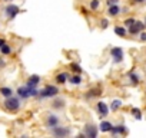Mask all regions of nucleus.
Wrapping results in <instances>:
<instances>
[{"label":"nucleus","mask_w":146,"mask_h":138,"mask_svg":"<svg viewBox=\"0 0 146 138\" xmlns=\"http://www.w3.org/2000/svg\"><path fill=\"white\" fill-rule=\"evenodd\" d=\"M127 32H129V30L126 29V26H116V27H115V33H116L117 36H120V38L126 36Z\"/></svg>","instance_id":"16"},{"label":"nucleus","mask_w":146,"mask_h":138,"mask_svg":"<svg viewBox=\"0 0 146 138\" xmlns=\"http://www.w3.org/2000/svg\"><path fill=\"white\" fill-rule=\"evenodd\" d=\"M5 2H12V0H5Z\"/></svg>","instance_id":"33"},{"label":"nucleus","mask_w":146,"mask_h":138,"mask_svg":"<svg viewBox=\"0 0 146 138\" xmlns=\"http://www.w3.org/2000/svg\"><path fill=\"white\" fill-rule=\"evenodd\" d=\"M112 128H113V125H112L109 121H102L100 125H99V129H100L102 132H110Z\"/></svg>","instance_id":"14"},{"label":"nucleus","mask_w":146,"mask_h":138,"mask_svg":"<svg viewBox=\"0 0 146 138\" xmlns=\"http://www.w3.org/2000/svg\"><path fill=\"white\" fill-rule=\"evenodd\" d=\"M125 132H126V127H125L123 124H119V125L113 127L112 131H110L112 135H120V134H125Z\"/></svg>","instance_id":"11"},{"label":"nucleus","mask_w":146,"mask_h":138,"mask_svg":"<svg viewBox=\"0 0 146 138\" xmlns=\"http://www.w3.org/2000/svg\"><path fill=\"white\" fill-rule=\"evenodd\" d=\"M59 94V88L54 85H46L43 89L39 91V98L44 99V98H54Z\"/></svg>","instance_id":"1"},{"label":"nucleus","mask_w":146,"mask_h":138,"mask_svg":"<svg viewBox=\"0 0 146 138\" xmlns=\"http://www.w3.org/2000/svg\"><path fill=\"white\" fill-rule=\"evenodd\" d=\"M0 50H2L3 55H10V53H12V48H10L9 45H6V43L2 46V49H0Z\"/></svg>","instance_id":"24"},{"label":"nucleus","mask_w":146,"mask_h":138,"mask_svg":"<svg viewBox=\"0 0 146 138\" xmlns=\"http://www.w3.org/2000/svg\"><path fill=\"white\" fill-rule=\"evenodd\" d=\"M145 27H146V23H145V22H139V20H136L130 27H127V30H129L130 35H139L142 30H145Z\"/></svg>","instance_id":"4"},{"label":"nucleus","mask_w":146,"mask_h":138,"mask_svg":"<svg viewBox=\"0 0 146 138\" xmlns=\"http://www.w3.org/2000/svg\"><path fill=\"white\" fill-rule=\"evenodd\" d=\"M143 2H145V0H132V3H137V5L139 3H143Z\"/></svg>","instance_id":"30"},{"label":"nucleus","mask_w":146,"mask_h":138,"mask_svg":"<svg viewBox=\"0 0 146 138\" xmlns=\"http://www.w3.org/2000/svg\"><path fill=\"white\" fill-rule=\"evenodd\" d=\"M67 79H70L69 75H67V72H60V74L56 76V82H57V84H66Z\"/></svg>","instance_id":"15"},{"label":"nucleus","mask_w":146,"mask_h":138,"mask_svg":"<svg viewBox=\"0 0 146 138\" xmlns=\"http://www.w3.org/2000/svg\"><path fill=\"white\" fill-rule=\"evenodd\" d=\"M135 22H136V20H135L133 17H129V19H125V22H123L125 25H123V26H126V27H130V26H132V25H133Z\"/></svg>","instance_id":"26"},{"label":"nucleus","mask_w":146,"mask_h":138,"mask_svg":"<svg viewBox=\"0 0 146 138\" xmlns=\"http://www.w3.org/2000/svg\"><path fill=\"white\" fill-rule=\"evenodd\" d=\"M108 26H109V22H108L106 19H103V20L100 22V27H102V29H106Z\"/></svg>","instance_id":"28"},{"label":"nucleus","mask_w":146,"mask_h":138,"mask_svg":"<svg viewBox=\"0 0 146 138\" xmlns=\"http://www.w3.org/2000/svg\"><path fill=\"white\" fill-rule=\"evenodd\" d=\"M59 122H60V119H59V117H57L56 114H49V115L46 117V127H47L49 129L57 127Z\"/></svg>","instance_id":"7"},{"label":"nucleus","mask_w":146,"mask_h":138,"mask_svg":"<svg viewBox=\"0 0 146 138\" xmlns=\"http://www.w3.org/2000/svg\"><path fill=\"white\" fill-rule=\"evenodd\" d=\"M2 66H5V62H3L2 59H0V68H2Z\"/></svg>","instance_id":"32"},{"label":"nucleus","mask_w":146,"mask_h":138,"mask_svg":"<svg viewBox=\"0 0 146 138\" xmlns=\"http://www.w3.org/2000/svg\"><path fill=\"white\" fill-rule=\"evenodd\" d=\"M69 82H70L72 85H80V84H82V76H80V74H76L75 76H72Z\"/></svg>","instance_id":"20"},{"label":"nucleus","mask_w":146,"mask_h":138,"mask_svg":"<svg viewBox=\"0 0 146 138\" xmlns=\"http://www.w3.org/2000/svg\"><path fill=\"white\" fill-rule=\"evenodd\" d=\"M129 81H130V84L132 85H139L140 84V78H139V75H136L135 72H129Z\"/></svg>","instance_id":"17"},{"label":"nucleus","mask_w":146,"mask_h":138,"mask_svg":"<svg viewBox=\"0 0 146 138\" xmlns=\"http://www.w3.org/2000/svg\"><path fill=\"white\" fill-rule=\"evenodd\" d=\"M120 108H122V101H120V99H113L112 104H110V111H112V112H116V111H119Z\"/></svg>","instance_id":"18"},{"label":"nucleus","mask_w":146,"mask_h":138,"mask_svg":"<svg viewBox=\"0 0 146 138\" xmlns=\"http://www.w3.org/2000/svg\"><path fill=\"white\" fill-rule=\"evenodd\" d=\"M110 55H112V59H113L115 63H120V62L123 60V56H125L122 48H117V46L110 49Z\"/></svg>","instance_id":"5"},{"label":"nucleus","mask_w":146,"mask_h":138,"mask_svg":"<svg viewBox=\"0 0 146 138\" xmlns=\"http://www.w3.org/2000/svg\"><path fill=\"white\" fill-rule=\"evenodd\" d=\"M3 45H5V40H3V39H0V49H2Z\"/></svg>","instance_id":"31"},{"label":"nucleus","mask_w":146,"mask_h":138,"mask_svg":"<svg viewBox=\"0 0 146 138\" xmlns=\"http://www.w3.org/2000/svg\"><path fill=\"white\" fill-rule=\"evenodd\" d=\"M5 108H6L7 111H10V112L17 111V109L20 108V101H19V98H16V96H9V98H6V101H5Z\"/></svg>","instance_id":"2"},{"label":"nucleus","mask_w":146,"mask_h":138,"mask_svg":"<svg viewBox=\"0 0 146 138\" xmlns=\"http://www.w3.org/2000/svg\"><path fill=\"white\" fill-rule=\"evenodd\" d=\"M96 111H98V114H99V117H100V119H102V118H106V117H108V114H109V107H108L103 101H99V102L96 104Z\"/></svg>","instance_id":"6"},{"label":"nucleus","mask_w":146,"mask_h":138,"mask_svg":"<svg viewBox=\"0 0 146 138\" xmlns=\"http://www.w3.org/2000/svg\"><path fill=\"white\" fill-rule=\"evenodd\" d=\"M5 13L9 16V19H15V17L20 13V9H19L17 6H15V5H9V6L5 9Z\"/></svg>","instance_id":"8"},{"label":"nucleus","mask_w":146,"mask_h":138,"mask_svg":"<svg viewBox=\"0 0 146 138\" xmlns=\"http://www.w3.org/2000/svg\"><path fill=\"white\" fill-rule=\"evenodd\" d=\"M39 84H40V76L39 75H32V76H29L26 85H29V86H37Z\"/></svg>","instance_id":"13"},{"label":"nucleus","mask_w":146,"mask_h":138,"mask_svg":"<svg viewBox=\"0 0 146 138\" xmlns=\"http://www.w3.org/2000/svg\"><path fill=\"white\" fill-rule=\"evenodd\" d=\"M0 95H3V96L9 98V96L13 95V91H12L10 88H7V86H3V88H0Z\"/></svg>","instance_id":"21"},{"label":"nucleus","mask_w":146,"mask_h":138,"mask_svg":"<svg viewBox=\"0 0 146 138\" xmlns=\"http://www.w3.org/2000/svg\"><path fill=\"white\" fill-rule=\"evenodd\" d=\"M119 3V0H108V5L112 6V5H117Z\"/></svg>","instance_id":"29"},{"label":"nucleus","mask_w":146,"mask_h":138,"mask_svg":"<svg viewBox=\"0 0 146 138\" xmlns=\"http://www.w3.org/2000/svg\"><path fill=\"white\" fill-rule=\"evenodd\" d=\"M132 115L136 118V119H142V111L139 108H132Z\"/></svg>","instance_id":"23"},{"label":"nucleus","mask_w":146,"mask_h":138,"mask_svg":"<svg viewBox=\"0 0 146 138\" xmlns=\"http://www.w3.org/2000/svg\"><path fill=\"white\" fill-rule=\"evenodd\" d=\"M70 69H72L75 74H82V66L78 65V63H72V65H70Z\"/></svg>","instance_id":"22"},{"label":"nucleus","mask_w":146,"mask_h":138,"mask_svg":"<svg viewBox=\"0 0 146 138\" xmlns=\"http://www.w3.org/2000/svg\"><path fill=\"white\" fill-rule=\"evenodd\" d=\"M99 5H100L99 0H90V10H98Z\"/></svg>","instance_id":"25"},{"label":"nucleus","mask_w":146,"mask_h":138,"mask_svg":"<svg viewBox=\"0 0 146 138\" xmlns=\"http://www.w3.org/2000/svg\"><path fill=\"white\" fill-rule=\"evenodd\" d=\"M50 132H52L53 137H57V138H63V137L70 135V129H69V128H66V127H59V125L54 127V128H52Z\"/></svg>","instance_id":"3"},{"label":"nucleus","mask_w":146,"mask_h":138,"mask_svg":"<svg viewBox=\"0 0 146 138\" xmlns=\"http://www.w3.org/2000/svg\"><path fill=\"white\" fill-rule=\"evenodd\" d=\"M85 137L96 138V137H98V128H96L93 124H88V125L85 127Z\"/></svg>","instance_id":"9"},{"label":"nucleus","mask_w":146,"mask_h":138,"mask_svg":"<svg viewBox=\"0 0 146 138\" xmlns=\"http://www.w3.org/2000/svg\"><path fill=\"white\" fill-rule=\"evenodd\" d=\"M102 92H103V89H102L100 86H95V88L89 89V92L86 94V99H93V98H98V96H100V95H102Z\"/></svg>","instance_id":"10"},{"label":"nucleus","mask_w":146,"mask_h":138,"mask_svg":"<svg viewBox=\"0 0 146 138\" xmlns=\"http://www.w3.org/2000/svg\"><path fill=\"white\" fill-rule=\"evenodd\" d=\"M120 12H122V10L119 9L117 5H112V6H109V9H108V15H109L110 17H116Z\"/></svg>","instance_id":"12"},{"label":"nucleus","mask_w":146,"mask_h":138,"mask_svg":"<svg viewBox=\"0 0 146 138\" xmlns=\"http://www.w3.org/2000/svg\"><path fill=\"white\" fill-rule=\"evenodd\" d=\"M139 40H140V42H146V32H145V30H142V32L139 33Z\"/></svg>","instance_id":"27"},{"label":"nucleus","mask_w":146,"mask_h":138,"mask_svg":"<svg viewBox=\"0 0 146 138\" xmlns=\"http://www.w3.org/2000/svg\"><path fill=\"white\" fill-rule=\"evenodd\" d=\"M52 108L53 109H63L64 108V99H54L53 104H52Z\"/></svg>","instance_id":"19"},{"label":"nucleus","mask_w":146,"mask_h":138,"mask_svg":"<svg viewBox=\"0 0 146 138\" xmlns=\"http://www.w3.org/2000/svg\"><path fill=\"white\" fill-rule=\"evenodd\" d=\"M145 23H146V17H145Z\"/></svg>","instance_id":"34"}]
</instances>
